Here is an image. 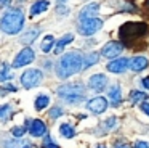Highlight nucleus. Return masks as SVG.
<instances>
[{"mask_svg": "<svg viewBox=\"0 0 149 148\" xmlns=\"http://www.w3.org/2000/svg\"><path fill=\"white\" fill-rule=\"evenodd\" d=\"M98 11H100V5H98V3H88L87 6H84V8L80 10V13H79V19H80V21L93 19V18H96Z\"/></svg>", "mask_w": 149, "mask_h": 148, "instance_id": "f8f14e48", "label": "nucleus"}, {"mask_svg": "<svg viewBox=\"0 0 149 148\" xmlns=\"http://www.w3.org/2000/svg\"><path fill=\"white\" fill-rule=\"evenodd\" d=\"M148 31V24L143 21H128L119 27V37L120 40L127 42L132 45V42H136L139 37L146 34Z\"/></svg>", "mask_w": 149, "mask_h": 148, "instance_id": "20e7f679", "label": "nucleus"}, {"mask_svg": "<svg viewBox=\"0 0 149 148\" xmlns=\"http://www.w3.org/2000/svg\"><path fill=\"white\" fill-rule=\"evenodd\" d=\"M107 97L112 100V106H119L122 103V92H120V85H112L107 92Z\"/></svg>", "mask_w": 149, "mask_h": 148, "instance_id": "2eb2a0df", "label": "nucleus"}, {"mask_svg": "<svg viewBox=\"0 0 149 148\" xmlns=\"http://www.w3.org/2000/svg\"><path fill=\"white\" fill-rule=\"evenodd\" d=\"M107 106H109V103H107V100L104 97H95V98L87 101L88 111L93 113V114H103L107 109Z\"/></svg>", "mask_w": 149, "mask_h": 148, "instance_id": "1a4fd4ad", "label": "nucleus"}, {"mask_svg": "<svg viewBox=\"0 0 149 148\" xmlns=\"http://www.w3.org/2000/svg\"><path fill=\"white\" fill-rule=\"evenodd\" d=\"M146 98H148V93H144V92H139V90H132L130 92V101H132V105H136L139 101L143 103Z\"/></svg>", "mask_w": 149, "mask_h": 148, "instance_id": "4be33fe9", "label": "nucleus"}, {"mask_svg": "<svg viewBox=\"0 0 149 148\" xmlns=\"http://www.w3.org/2000/svg\"><path fill=\"white\" fill-rule=\"evenodd\" d=\"M56 93L71 105H79L85 100V85L82 82H69L59 85L56 89Z\"/></svg>", "mask_w": 149, "mask_h": 148, "instance_id": "7ed1b4c3", "label": "nucleus"}, {"mask_svg": "<svg viewBox=\"0 0 149 148\" xmlns=\"http://www.w3.org/2000/svg\"><path fill=\"white\" fill-rule=\"evenodd\" d=\"M139 108H141V111L149 118V101H143L141 105H139Z\"/></svg>", "mask_w": 149, "mask_h": 148, "instance_id": "473e14b6", "label": "nucleus"}, {"mask_svg": "<svg viewBox=\"0 0 149 148\" xmlns=\"http://www.w3.org/2000/svg\"><path fill=\"white\" fill-rule=\"evenodd\" d=\"M146 6H148V8H149V0H146Z\"/></svg>", "mask_w": 149, "mask_h": 148, "instance_id": "4c0bfd02", "label": "nucleus"}, {"mask_svg": "<svg viewBox=\"0 0 149 148\" xmlns=\"http://www.w3.org/2000/svg\"><path fill=\"white\" fill-rule=\"evenodd\" d=\"M8 92H16V87L11 85V84H8V85H5V87L0 89V95H5V93H8Z\"/></svg>", "mask_w": 149, "mask_h": 148, "instance_id": "7c9ffc66", "label": "nucleus"}, {"mask_svg": "<svg viewBox=\"0 0 149 148\" xmlns=\"http://www.w3.org/2000/svg\"><path fill=\"white\" fill-rule=\"evenodd\" d=\"M48 114H50V118H52V119H58L59 116L63 114V108H61V106H55V108L50 109Z\"/></svg>", "mask_w": 149, "mask_h": 148, "instance_id": "cd10ccee", "label": "nucleus"}, {"mask_svg": "<svg viewBox=\"0 0 149 148\" xmlns=\"http://www.w3.org/2000/svg\"><path fill=\"white\" fill-rule=\"evenodd\" d=\"M128 64H130V60H127V58H116V60H112L106 68H107V71H109V73L122 74L123 71L128 69Z\"/></svg>", "mask_w": 149, "mask_h": 148, "instance_id": "9d476101", "label": "nucleus"}, {"mask_svg": "<svg viewBox=\"0 0 149 148\" xmlns=\"http://www.w3.org/2000/svg\"><path fill=\"white\" fill-rule=\"evenodd\" d=\"M59 134H61L64 138H72L75 135V130H74V127H72L71 124L64 122V124L59 125Z\"/></svg>", "mask_w": 149, "mask_h": 148, "instance_id": "5701e85b", "label": "nucleus"}, {"mask_svg": "<svg viewBox=\"0 0 149 148\" xmlns=\"http://www.w3.org/2000/svg\"><path fill=\"white\" fill-rule=\"evenodd\" d=\"M116 122H117L116 116H111L107 121H104V125H106V129H111V127H114V125H116Z\"/></svg>", "mask_w": 149, "mask_h": 148, "instance_id": "2f4dec72", "label": "nucleus"}, {"mask_svg": "<svg viewBox=\"0 0 149 148\" xmlns=\"http://www.w3.org/2000/svg\"><path fill=\"white\" fill-rule=\"evenodd\" d=\"M42 148H59V147L52 140V137H50V135H47L45 140H43V143H42Z\"/></svg>", "mask_w": 149, "mask_h": 148, "instance_id": "c85d7f7f", "label": "nucleus"}, {"mask_svg": "<svg viewBox=\"0 0 149 148\" xmlns=\"http://www.w3.org/2000/svg\"><path fill=\"white\" fill-rule=\"evenodd\" d=\"M84 69V56L79 51H69L61 56L56 64V76L59 79H68Z\"/></svg>", "mask_w": 149, "mask_h": 148, "instance_id": "f257e3e1", "label": "nucleus"}, {"mask_svg": "<svg viewBox=\"0 0 149 148\" xmlns=\"http://www.w3.org/2000/svg\"><path fill=\"white\" fill-rule=\"evenodd\" d=\"M3 148H34V145L29 140H5Z\"/></svg>", "mask_w": 149, "mask_h": 148, "instance_id": "dca6fc26", "label": "nucleus"}, {"mask_svg": "<svg viewBox=\"0 0 149 148\" xmlns=\"http://www.w3.org/2000/svg\"><path fill=\"white\" fill-rule=\"evenodd\" d=\"M26 130H27V129L24 127V125H16V127L11 129V134H13V137L19 138V137H23V135L26 134Z\"/></svg>", "mask_w": 149, "mask_h": 148, "instance_id": "bb28decb", "label": "nucleus"}, {"mask_svg": "<svg viewBox=\"0 0 149 148\" xmlns=\"http://www.w3.org/2000/svg\"><path fill=\"white\" fill-rule=\"evenodd\" d=\"M34 60H36L34 50L29 47H26L16 55V58H15V61H13V68H23V66H26V64L32 63Z\"/></svg>", "mask_w": 149, "mask_h": 148, "instance_id": "6e6552de", "label": "nucleus"}, {"mask_svg": "<svg viewBox=\"0 0 149 148\" xmlns=\"http://www.w3.org/2000/svg\"><path fill=\"white\" fill-rule=\"evenodd\" d=\"M11 111H13V108H11L10 103L0 106V121H7V119L11 116Z\"/></svg>", "mask_w": 149, "mask_h": 148, "instance_id": "a878e982", "label": "nucleus"}, {"mask_svg": "<svg viewBox=\"0 0 149 148\" xmlns=\"http://www.w3.org/2000/svg\"><path fill=\"white\" fill-rule=\"evenodd\" d=\"M48 105H50V97H48V95H39V97L36 98V103H34V106H36L37 111H42V109H45Z\"/></svg>", "mask_w": 149, "mask_h": 148, "instance_id": "412c9836", "label": "nucleus"}, {"mask_svg": "<svg viewBox=\"0 0 149 148\" xmlns=\"http://www.w3.org/2000/svg\"><path fill=\"white\" fill-rule=\"evenodd\" d=\"M133 148H149V143L146 140H138V142H135V147Z\"/></svg>", "mask_w": 149, "mask_h": 148, "instance_id": "72a5a7b5", "label": "nucleus"}, {"mask_svg": "<svg viewBox=\"0 0 149 148\" xmlns=\"http://www.w3.org/2000/svg\"><path fill=\"white\" fill-rule=\"evenodd\" d=\"M43 79V74L40 69H27L21 74V84L24 89H34Z\"/></svg>", "mask_w": 149, "mask_h": 148, "instance_id": "39448f33", "label": "nucleus"}, {"mask_svg": "<svg viewBox=\"0 0 149 148\" xmlns=\"http://www.w3.org/2000/svg\"><path fill=\"white\" fill-rule=\"evenodd\" d=\"M98 60H100V55H98L96 51H91V53H88L87 56L84 58V69H88V68H91L93 64H96Z\"/></svg>", "mask_w": 149, "mask_h": 148, "instance_id": "aec40b11", "label": "nucleus"}, {"mask_svg": "<svg viewBox=\"0 0 149 148\" xmlns=\"http://www.w3.org/2000/svg\"><path fill=\"white\" fill-rule=\"evenodd\" d=\"M29 134L32 135V137H42V135L47 134V125L43 121H40V119H34L32 122H31L29 125Z\"/></svg>", "mask_w": 149, "mask_h": 148, "instance_id": "ddd939ff", "label": "nucleus"}, {"mask_svg": "<svg viewBox=\"0 0 149 148\" xmlns=\"http://www.w3.org/2000/svg\"><path fill=\"white\" fill-rule=\"evenodd\" d=\"M88 85H90V89L96 90V92H103L107 85V77L104 74H93L88 79Z\"/></svg>", "mask_w": 149, "mask_h": 148, "instance_id": "9b49d317", "label": "nucleus"}, {"mask_svg": "<svg viewBox=\"0 0 149 148\" xmlns=\"http://www.w3.org/2000/svg\"><path fill=\"white\" fill-rule=\"evenodd\" d=\"M24 26V13L19 8H10L0 19V29L7 34H18Z\"/></svg>", "mask_w": 149, "mask_h": 148, "instance_id": "f03ea898", "label": "nucleus"}, {"mask_svg": "<svg viewBox=\"0 0 149 148\" xmlns=\"http://www.w3.org/2000/svg\"><path fill=\"white\" fill-rule=\"evenodd\" d=\"M53 45H55V37H53V35H45V39H43L42 44H40V48H42V51L48 53L53 48Z\"/></svg>", "mask_w": 149, "mask_h": 148, "instance_id": "b1692460", "label": "nucleus"}, {"mask_svg": "<svg viewBox=\"0 0 149 148\" xmlns=\"http://www.w3.org/2000/svg\"><path fill=\"white\" fill-rule=\"evenodd\" d=\"M11 0H0V6H10Z\"/></svg>", "mask_w": 149, "mask_h": 148, "instance_id": "c9c22d12", "label": "nucleus"}, {"mask_svg": "<svg viewBox=\"0 0 149 148\" xmlns=\"http://www.w3.org/2000/svg\"><path fill=\"white\" fill-rule=\"evenodd\" d=\"M39 34H40V29L39 27H32V29H29L27 32H24V34H23L21 42H23V44H32V42L37 39V35H39Z\"/></svg>", "mask_w": 149, "mask_h": 148, "instance_id": "6ab92c4d", "label": "nucleus"}, {"mask_svg": "<svg viewBox=\"0 0 149 148\" xmlns=\"http://www.w3.org/2000/svg\"><path fill=\"white\" fill-rule=\"evenodd\" d=\"M141 85L144 87L146 90H149V76H146V77H141Z\"/></svg>", "mask_w": 149, "mask_h": 148, "instance_id": "f704fd0d", "label": "nucleus"}, {"mask_svg": "<svg viewBox=\"0 0 149 148\" xmlns=\"http://www.w3.org/2000/svg\"><path fill=\"white\" fill-rule=\"evenodd\" d=\"M96 148H106V147H104V145H98Z\"/></svg>", "mask_w": 149, "mask_h": 148, "instance_id": "e433bc0d", "label": "nucleus"}, {"mask_svg": "<svg viewBox=\"0 0 149 148\" xmlns=\"http://www.w3.org/2000/svg\"><path fill=\"white\" fill-rule=\"evenodd\" d=\"M101 27H103V21H101L100 18H93V19L80 21L77 31L80 35H93V34H96Z\"/></svg>", "mask_w": 149, "mask_h": 148, "instance_id": "423d86ee", "label": "nucleus"}, {"mask_svg": "<svg viewBox=\"0 0 149 148\" xmlns=\"http://www.w3.org/2000/svg\"><path fill=\"white\" fill-rule=\"evenodd\" d=\"M72 40H74V35H72V34H66V35H63V37L59 39L58 42H56V45H55V53H56V55H59V53L63 51V48H64L66 45H69Z\"/></svg>", "mask_w": 149, "mask_h": 148, "instance_id": "a211bd4d", "label": "nucleus"}, {"mask_svg": "<svg viewBox=\"0 0 149 148\" xmlns=\"http://www.w3.org/2000/svg\"><path fill=\"white\" fill-rule=\"evenodd\" d=\"M114 148H132V145L125 140H116L114 142Z\"/></svg>", "mask_w": 149, "mask_h": 148, "instance_id": "c756f323", "label": "nucleus"}, {"mask_svg": "<svg viewBox=\"0 0 149 148\" xmlns=\"http://www.w3.org/2000/svg\"><path fill=\"white\" fill-rule=\"evenodd\" d=\"M11 79V73H10V66L8 64H0V82H5V80Z\"/></svg>", "mask_w": 149, "mask_h": 148, "instance_id": "393cba45", "label": "nucleus"}, {"mask_svg": "<svg viewBox=\"0 0 149 148\" xmlns=\"http://www.w3.org/2000/svg\"><path fill=\"white\" fill-rule=\"evenodd\" d=\"M48 6H50L48 0H37V2L31 6V16H37V15H40V13L47 11Z\"/></svg>", "mask_w": 149, "mask_h": 148, "instance_id": "f3484780", "label": "nucleus"}, {"mask_svg": "<svg viewBox=\"0 0 149 148\" xmlns=\"http://www.w3.org/2000/svg\"><path fill=\"white\" fill-rule=\"evenodd\" d=\"M148 66H149V60L146 56H133L128 64V68L132 71H135V73H139V71L146 69Z\"/></svg>", "mask_w": 149, "mask_h": 148, "instance_id": "4468645a", "label": "nucleus"}, {"mask_svg": "<svg viewBox=\"0 0 149 148\" xmlns=\"http://www.w3.org/2000/svg\"><path fill=\"white\" fill-rule=\"evenodd\" d=\"M123 51V44L119 40H109L106 42V44L103 45V48H101V55H103L104 58H119V55Z\"/></svg>", "mask_w": 149, "mask_h": 148, "instance_id": "0eeeda50", "label": "nucleus"}]
</instances>
